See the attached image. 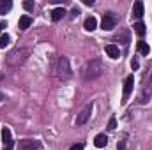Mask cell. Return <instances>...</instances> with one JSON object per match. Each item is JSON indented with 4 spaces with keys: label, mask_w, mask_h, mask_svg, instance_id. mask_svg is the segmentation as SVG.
<instances>
[{
    "label": "cell",
    "mask_w": 152,
    "mask_h": 150,
    "mask_svg": "<svg viewBox=\"0 0 152 150\" xmlns=\"http://www.w3.org/2000/svg\"><path fill=\"white\" fill-rule=\"evenodd\" d=\"M104 73V64H103V60L101 58H94V60H90L85 67H83V79L85 81H92V79H97L99 76Z\"/></svg>",
    "instance_id": "obj_1"
},
{
    "label": "cell",
    "mask_w": 152,
    "mask_h": 150,
    "mask_svg": "<svg viewBox=\"0 0 152 150\" xmlns=\"http://www.w3.org/2000/svg\"><path fill=\"white\" fill-rule=\"evenodd\" d=\"M58 76L62 78V79H69L73 73H71V67H69V60L66 58V57H60L58 58Z\"/></svg>",
    "instance_id": "obj_2"
},
{
    "label": "cell",
    "mask_w": 152,
    "mask_h": 150,
    "mask_svg": "<svg viewBox=\"0 0 152 150\" xmlns=\"http://www.w3.org/2000/svg\"><path fill=\"white\" fill-rule=\"evenodd\" d=\"M133 88H134V78H133V74H131V76H127V78H126V81H124V94H122V104H126V103H127V99H129V95H131Z\"/></svg>",
    "instance_id": "obj_3"
},
{
    "label": "cell",
    "mask_w": 152,
    "mask_h": 150,
    "mask_svg": "<svg viewBox=\"0 0 152 150\" xmlns=\"http://www.w3.org/2000/svg\"><path fill=\"white\" fill-rule=\"evenodd\" d=\"M115 25H117V18L113 16V12H106L103 16V21H101V28L106 30V32H110V30L115 28Z\"/></svg>",
    "instance_id": "obj_4"
},
{
    "label": "cell",
    "mask_w": 152,
    "mask_h": 150,
    "mask_svg": "<svg viewBox=\"0 0 152 150\" xmlns=\"http://www.w3.org/2000/svg\"><path fill=\"white\" fill-rule=\"evenodd\" d=\"M92 108H94V106H92V103H90V104H87L81 111L78 113V117H76V125H85V124H87V120L90 118Z\"/></svg>",
    "instance_id": "obj_5"
},
{
    "label": "cell",
    "mask_w": 152,
    "mask_h": 150,
    "mask_svg": "<svg viewBox=\"0 0 152 150\" xmlns=\"http://www.w3.org/2000/svg\"><path fill=\"white\" fill-rule=\"evenodd\" d=\"M39 149H41V143L34 141V140H23L18 145V150H39Z\"/></svg>",
    "instance_id": "obj_6"
},
{
    "label": "cell",
    "mask_w": 152,
    "mask_h": 150,
    "mask_svg": "<svg viewBox=\"0 0 152 150\" xmlns=\"http://www.w3.org/2000/svg\"><path fill=\"white\" fill-rule=\"evenodd\" d=\"M133 16L138 18V20H142V16H143V2L142 0L134 2V5H133Z\"/></svg>",
    "instance_id": "obj_7"
},
{
    "label": "cell",
    "mask_w": 152,
    "mask_h": 150,
    "mask_svg": "<svg viewBox=\"0 0 152 150\" xmlns=\"http://www.w3.org/2000/svg\"><path fill=\"white\" fill-rule=\"evenodd\" d=\"M30 25H32V18H30L28 14H23V16L20 18V21H18V27H20V30H27Z\"/></svg>",
    "instance_id": "obj_8"
},
{
    "label": "cell",
    "mask_w": 152,
    "mask_h": 150,
    "mask_svg": "<svg viewBox=\"0 0 152 150\" xmlns=\"http://www.w3.org/2000/svg\"><path fill=\"white\" fill-rule=\"evenodd\" d=\"M104 50H106V55H108L110 58H113V60H117V58L120 57V51H118V48H117L115 44H108Z\"/></svg>",
    "instance_id": "obj_9"
},
{
    "label": "cell",
    "mask_w": 152,
    "mask_h": 150,
    "mask_svg": "<svg viewBox=\"0 0 152 150\" xmlns=\"http://www.w3.org/2000/svg\"><path fill=\"white\" fill-rule=\"evenodd\" d=\"M83 27H85V30H87V32H92V30H96V27H97V20H96L94 16H88V18L85 20Z\"/></svg>",
    "instance_id": "obj_10"
},
{
    "label": "cell",
    "mask_w": 152,
    "mask_h": 150,
    "mask_svg": "<svg viewBox=\"0 0 152 150\" xmlns=\"http://www.w3.org/2000/svg\"><path fill=\"white\" fill-rule=\"evenodd\" d=\"M64 14H66V9H64V7H55V9L51 11V20H53V21H58V20L64 18Z\"/></svg>",
    "instance_id": "obj_11"
},
{
    "label": "cell",
    "mask_w": 152,
    "mask_h": 150,
    "mask_svg": "<svg viewBox=\"0 0 152 150\" xmlns=\"http://www.w3.org/2000/svg\"><path fill=\"white\" fill-rule=\"evenodd\" d=\"M106 143H108V136H106V134H97V136L94 138V145L99 147V149L106 147Z\"/></svg>",
    "instance_id": "obj_12"
},
{
    "label": "cell",
    "mask_w": 152,
    "mask_h": 150,
    "mask_svg": "<svg viewBox=\"0 0 152 150\" xmlns=\"http://www.w3.org/2000/svg\"><path fill=\"white\" fill-rule=\"evenodd\" d=\"M2 140H4V147L12 143V138H11V129H9V127H4V129H2Z\"/></svg>",
    "instance_id": "obj_13"
},
{
    "label": "cell",
    "mask_w": 152,
    "mask_h": 150,
    "mask_svg": "<svg viewBox=\"0 0 152 150\" xmlns=\"http://www.w3.org/2000/svg\"><path fill=\"white\" fill-rule=\"evenodd\" d=\"M136 50H138V53H142V55H145V57L151 53V48H149V44H147V42H143V41H140V42H138Z\"/></svg>",
    "instance_id": "obj_14"
},
{
    "label": "cell",
    "mask_w": 152,
    "mask_h": 150,
    "mask_svg": "<svg viewBox=\"0 0 152 150\" xmlns=\"http://www.w3.org/2000/svg\"><path fill=\"white\" fill-rule=\"evenodd\" d=\"M133 28H134V32H136V36H138V37H143V36H145V25H143L142 21H138Z\"/></svg>",
    "instance_id": "obj_15"
},
{
    "label": "cell",
    "mask_w": 152,
    "mask_h": 150,
    "mask_svg": "<svg viewBox=\"0 0 152 150\" xmlns=\"http://www.w3.org/2000/svg\"><path fill=\"white\" fill-rule=\"evenodd\" d=\"M11 7H12V4H11V2H5V0H2V2H0V14H5V12L11 9Z\"/></svg>",
    "instance_id": "obj_16"
},
{
    "label": "cell",
    "mask_w": 152,
    "mask_h": 150,
    "mask_svg": "<svg viewBox=\"0 0 152 150\" xmlns=\"http://www.w3.org/2000/svg\"><path fill=\"white\" fill-rule=\"evenodd\" d=\"M9 41H11V37H9L7 34H2V36H0V48H5V46L9 44Z\"/></svg>",
    "instance_id": "obj_17"
},
{
    "label": "cell",
    "mask_w": 152,
    "mask_h": 150,
    "mask_svg": "<svg viewBox=\"0 0 152 150\" xmlns=\"http://www.w3.org/2000/svg\"><path fill=\"white\" fill-rule=\"evenodd\" d=\"M115 127H117V120H115V117H112L110 122H108V129L110 131H115Z\"/></svg>",
    "instance_id": "obj_18"
},
{
    "label": "cell",
    "mask_w": 152,
    "mask_h": 150,
    "mask_svg": "<svg viewBox=\"0 0 152 150\" xmlns=\"http://www.w3.org/2000/svg\"><path fill=\"white\" fill-rule=\"evenodd\" d=\"M23 7H25L27 11H32V9H34V2H23Z\"/></svg>",
    "instance_id": "obj_19"
},
{
    "label": "cell",
    "mask_w": 152,
    "mask_h": 150,
    "mask_svg": "<svg viewBox=\"0 0 152 150\" xmlns=\"http://www.w3.org/2000/svg\"><path fill=\"white\" fill-rule=\"evenodd\" d=\"M138 66H140V64H138V58H133V60H131V67H133V71H136Z\"/></svg>",
    "instance_id": "obj_20"
},
{
    "label": "cell",
    "mask_w": 152,
    "mask_h": 150,
    "mask_svg": "<svg viewBox=\"0 0 152 150\" xmlns=\"http://www.w3.org/2000/svg\"><path fill=\"white\" fill-rule=\"evenodd\" d=\"M69 150H83V143H76V145H73Z\"/></svg>",
    "instance_id": "obj_21"
},
{
    "label": "cell",
    "mask_w": 152,
    "mask_h": 150,
    "mask_svg": "<svg viewBox=\"0 0 152 150\" xmlns=\"http://www.w3.org/2000/svg\"><path fill=\"white\" fill-rule=\"evenodd\" d=\"M5 27H7V25H5V21H0V36H2V30H4Z\"/></svg>",
    "instance_id": "obj_22"
},
{
    "label": "cell",
    "mask_w": 152,
    "mask_h": 150,
    "mask_svg": "<svg viewBox=\"0 0 152 150\" xmlns=\"http://www.w3.org/2000/svg\"><path fill=\"white\" fill-rule=\"evenodd\" d=\"M12 147H14V143H11V145H5V147H4V150H12Z\"/></svg>",
    "instance_id": "obj_23"
},
{
    "label": "cell",
    "mask_w": 152,
    "mask_h": 150,
    "mask_svg": "<svg viewBox=\"0 0 152 150\" xmlns=\"http://www.w3.org/2000/svg\"><path fill=\"white\" fill-rule=\"evenodd\" d=\"M83 4H85V5H92V4H94V0H83Z\"/></svg>",
    "instance_id": "obj_24"
},
{
    "label": "cell",
    "mask_w": 152,
    "mask_h": 150,
    "mask_svg": "<svg viewBox=\"0 0 152 150\" xmlns=\"http://www.w3.org/2000/svg\"><path fill=\"white\" fill-rule=\"evenodd\" d=\"M78 14H80V11L75 7V9H73V16H78Z\"/></svg>",
    "instance_id": "obj_25"
},
{
    "label": "cell",
    "mask_w": 152,
    "mask_h": 150,
    "mask_svg": "<svg viewBox=\"0 0 152 150\" xmlns=\"http://www.w3.org/2000/svg\"><path fill=\"white\" fill-rule=\"evenodd\" d=\"M2 99H4V95H2V94H0V103H2Z\"/></svg>",
    "instance_id": "obj_26"
}]
</instances>
